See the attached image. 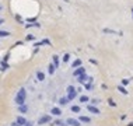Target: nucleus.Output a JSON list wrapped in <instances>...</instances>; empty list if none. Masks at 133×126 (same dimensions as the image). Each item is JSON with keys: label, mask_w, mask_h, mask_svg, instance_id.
<instances>
[{"label": "nucleus", "mask_w": 133, "mask_h": 126, "mask_svg": "<svg viewBox=\"0 0 133 126\" xmlns=\"http://www.w3.org/2000/svg\"><path fill=\"white\" fill-rule=\"evenodd\" d=\"M132 11H133V10H132Z\"/></svg>", "instance_id": "32"}, {"label": "nucleus", "mask_w": 133, "mask_h": 126, "mask_svg": "<svg viewBox=\"0 0 133 126\" xmlns=\"http://www.w3.org/2000/svg\"><path fill=\"white\" fill-rule=\"evenodd\" d=\"M91 88H92V78H90L86 84V90H91Z\"/></svg>", "instance_id": "17"}, {"label": "nucleus", "mask_w": 133, "mask_h": 126, "mask_svg": "<svg viewBox=\"0 0 133 126\" xmlns=\"http://www.w3.org/2000/svg\"><path fill=\"white\" fill-rule=\"evenodd\" d=\"M73 90H76L73 86H69V87H67V92H69V91H73Z\"/></svg>", "instance_id": "26"}, {"label": "nucleus", "mask_w": 133, "mask_h": 126, "mask_svg": "<svg viewBox=\"0 0 133 126\" xmlns=\"http://www.w3.org/2000/svg\"><path fill=\"white\" fill-rule=\"evenodd\" d=\"M6 36H10V32L8 31H0V38H6Z\"/></svg>", "instance_id": "19"}, {"label": "nucleus", "mask_w": 133, "mask_h": 126, "mask_svg": "<svg viewBox=\"0 0 133 126\" xmlns=\"http://www.w3.org/2000/svg\"><path fill=\"white\" fill-rule=\"evenodd\" d=\"M55 70H56L55 64H53V63H50V64L48 66V73L49 74H53V73H55Z\"/></svg>", "instance_id": "13"}, {"label": "nucleus", "mask_w": 133, "mask_h": 126, "mask_svg": "<svg viewBox=\"0 0 133 126\" xmlns=\"http://www.w3.org/2000/svg\"><path fill=\"white\" fill-rule=\"evenodd\" d=\"M27 41H34V35H27Z\"/></svg>", "instance_id": "25"}, {"label": "nucleus", "mask_w": 133, "mask_h": 126, "mask_svg": "<svg viewBox=\"0 0 133 126\" xmlns=\"http://www.w3.org/2000/svg\"><path fill=\"white\" fill-rule=\"evenodd\" d=\"M88 80H90V77H88V76H87V74H86V73L77 77V81H78V83H80V84L86 83V81H88Z\"/></svg>", "instance_id": "6"}, {"label": "nucleus", "mask_w": 133, "mask_h": 126, "mask_svg": "<svg viewBox=\"0 0 133 126\" xmlns=\"http://www.w3.org/2000/svg\"><path fill=\"white\" fill-rule=\"evenodd\" d=\"M118 90H119V91H120V92H122V94H125V95H126V94H128V91H126V90H125V88H123V87H122V86H118Z\"/></svg>", "instance_id": "23"}, {"label": "nucleus", "mask_w": 133, "mask_h": 126, "mask_svg": "<svg viewBox=\"0 0 133 126\" xmlns=\"http://www.w3.org/2000/svg\"><path fill=\"white\" fill-rule=\"evenodd\" d=\"M50 114H52L53 116H60L62 115V109H60L59 106H53L52 111H50Z\"/></svg>", "instance_id": "7"}, {"label": "nucleus", "mask_w": 133, "mask_h": 126, "mask_svg": "<svg viewBox=\"0 0 133 126\" xmlns=\"http://www.w3.org/2000/svg\"><path fill=\"white\" fill-rule=\"evenodd\" d=\"M86 73V69L84 67H77V69H74V73H73V76L74 77H78V76H81V74H84Z\"/></svg>", "instance_id": "4"}, {"label": "nucleus", "mask_w": 133, "mask_h": 126, "mask_svg": "<svg viewBox=\"0 0 133 126\" xmlns=\"http://www.w3.org/2000/svg\"><path fill=\"white\" fill-rule=\"evenodd\" d=\"M25 98H27V91H25V88H20V91L17 92L14 101H16L17 105H22L25 102Z\"/></svg>", "instance_id": "1"}, {"label": "nucleus", "mask_w": 133, "mask_h": 126, "mask_svg": "<svg viewBox=\"0 0 133 126\" xmlns=\"http://www.w3.org/2000/svg\"><path fill=\"white\" fill-rule=\"evenodd\" d=\"M76 97H77V90H73V91H69V92H67V100H69V101L74 100Z\"/></svg>", "instance_id": "8"}, {"label": "nucleus", "mask_w": 133, "mask_h": 126, "mask_svg": "<svg viewBox=\"0 0 133 126\" xmlns=\"http://www.w3.org/2000/svg\"><path fill=\"white\" fill-rule=\"evenodd\" d=\"M52 60H53V64H55V67H59V58H58V55H53V58H52Z\"/></svg>", "instance_id": "15"}, {"label": "nucleus", "mask_w": 133, "mask_h": 126, "mask_svg": "<svg viewBox=\"0 0 133 126\" xmlns=\"http://www.w3.org/2000/svg\"><path fill=\"white\" fill-rule=\"evenodd\" d=\"M78 120H80V123H90L91 122V118H88V116H80L78 118Z\"/></svg>", "instance_id": "10"}, {"label": "nucleus", "mask_w": 133, "mask_h": 126, "mask_svg": "<svg viewBox=\"0 0 133 126\" xmlns=\"http://www.w3.org/2000/svg\"><path fill=\"white\" fill-rule=\"evenodd\" d=\"M18 111L21 112V114H27L28 112V106L25 104H22V105H18Z\"/></svg>", "instance_id": "11"}, {"label": "nucleus", "mask_w": 133, "mask_h": 126, "mask_svg": "<svg viewBox=\"0 0 133 126\" xmlns=\"http://www.w3.org/2000/svg\"><path fill=\"white\" fill-rule=\"evenodd\" d=\"M70 109H72V112H74V114H77V112H80V106H78V105H73V106H72V108H70Z\"/></svg>", "instance_id": "18"}, {"label": "nucleus", "mask_w": 133, "mask_h": 126, "mask_svg": "<svg viewBox=\"0 0 133 126\" xmlns=\"http://www.w3.org/2000/svg\"><path fill=\"white\" fill-rule=\"evenodd\" d=\"M72 66H73L74 69H77V67H80V66H81V60H80V59H76V60L73 62V64H72Z\"/></svg>", "instance_id": "16"}, {"label": "nucleus", "mask_w": 133, "mask_h": 126, "mask_svg": "<svg viewBox=\"0 0 133 126\" xmlns=\"http://www.w3.org/2000/svg\"><path fill=\"white\" fill-rule=\"evenodd\" d=\"M87 109L91 112V114H95V115H98L100 114V109L95 106V105H92V104H90V105H87Z\"/></svg>", "instance_id": "5"}, {"label": "nucleus", "mask_w": 133, "mask_h": 126, "mask_svg": "<svg viewBox=\"0 0 133 126\" xmlns=\"http://www.w3.org/2000/svg\"><path fill=\"white\" fill-rule=\"evenodd\" d=\"M11 126H20V125H18L17 122H13V123H11Z\"/></svg>", "instance_id": "29"}, {"label": "nucleus", "mask_w": 133, "mask_h": 126, "mask_svg": "<svg viewBox=\"0 0 133 126\" xmlns=\"http://www.w3.org/2000/svg\"><path fill=\"white\" fill-rule=\"evenodd\" d=\"M69 59H70V55H69V53H66V55L63 56V63H67V62H69Z\"/></svg>", "instance_id": "22"}, {"label": "nucleus", "mask_w": 133, "mask_h": 126, "mask_svg": "<svg viewBox=\"0 0 133 126\" xmlns=\"http://www.w3.org/2000/svg\"><path fill=\"white\" fill-rule=\"evenodd\" d=\"M66 123L69 126H80L81 123H80V120H78V119H74V118H69L66 120Z\"/></svg>", "instance_id": "3"}, {"label": "nucleus", "mask_w": 133, "mask_h": 126, "mask_svg": "<svg viewBox=\"0 0 133 126\" xmlns=\"http://www.w3.org/2000/svg\"><path fill=\"white\" fill-rule=\"evenodd\" d=\"M50 120H52V116L50 115H42L38 119V125H45V123H49Z\"/></svg>", "instance_id": "2"}, {"label": "nucleus", "mask_w": 133, "mask_h": 126, "mask_svg": "<svg viewBox=\"0 0 133 126\" xmlns=\"http://www.w3.org/2000/svg\"><path fill=\"white\" fill-rule=\"evenodd\" d=\"M120 83H122V86H128V84L130 83V80H129V78H123V80L120 81Z\"/></svg>", "instance_id": "24"}, {"label": "nucleus", "mask_w": 133, "mask_h": 126, "mask_svg": "<svg viewBox=\"0 0 133 126\" xmlns=\"http://www.w3.org/2000/svg\"><path fill=\"white\" fill-rule=\"evenodd\" d=\"M3 22H4V20H3V18H0V25L3 24Z\"/></svg>", "instance_id": "30"}, {"label": "nucleus", "mask_w": 133, "mask_h": 126, "mask_svg": "<svg viewBox=\"0 0 133 126\" xmlns=\"http://www.w3.org/2000/svg\"><path fill=\"white\" fill-rule=\"evenodd\" d=\"M55 125H58V126H67V123L63 122V120H60V119H58V120H55Z\"/></svg>", "instance_id": "20"}, {"label": "nucleus", "mask_w": 133, "mask_h": 126, "mask_svg": "<svg viewBox=\"0 0 133 126\" xmlns=\"http://www.w3.org/2000/svg\"><path fill=\"white\" fill-rule=\"evenodd\" d=\"M16 122H17L20 126H24L25 123H27V119H25L24 116H17V120H16Z\"/></svg>", "instance_id": "9"}, {"label": "nucleus", "mask_w": 133, "mask_h": 126, "mask_svg": "<svg viewBox=\"0 0 133 126\" xmlns=\"http://www.w3.org/2000/svg\"><path fill=\"white\" fill-rule=\"evenodd\" d=\"M109 104H111V105H112V106H116V105H115V102L112 101V100H109Z\"/></svg>", "instance_id": "28"}, {"label": "nucleus", "mask_w": 133, "mask_h": 126, "mask_svg": "<svg viewBox=\"0 0 133 126\" xmlns=\"http://www.w3.org/2000/svg\"><path fill=\"white\" fill-rule=\"evenodd\" d=\"M88 101V95H81L80 97V102H87Z\"/></svg>", "instance_id": "21"}, {"label": "nucleus", "mask_w": 133, "mask_h": 126, "mask_svg": "<svg viewBox=\"0 0 133 126\" xmlns=\"http://www.w3.org/2000/svg\"><path fill=\"white\" fill-rule=\"evenodd\" d=\"M36 78L39 81H44L45 80V73H42V72H36Z\"/></svg>", "instance_id": "12"}, {"label": "nucleus", "mask_w": 133, "mask_h": 126, "mask_svg": "<svg viewBox=\"0 0 133 126\" xmlns=\"http://www.w3.org/2000/svg\"><path fill=\"white\" fill-rule=\"evenodd\" d=\"M2 10H3V6H2V4H0V11H2Z\"/></svg>", "instance_id": "31"}, {"label": "nucleus", "mask_w": 133, "mask_h": 126, "mask_svg": "<svg viewBox=\"0 0 133 126\" xmlns=\"http://www.w3.org/2000/svg\"><path fill=\"white\" fill-rule=\"evenodd\" d=\"M69 104V100H67V97H62L59 100V105H67Z\"/></svg>", "instance_id": "14"}, {"label": "nucleus", "mask_w": 133, "mask_h": 126, "mask_svg": "<svg viewBox=\"0 0 133 126\" xmlns=\"http://www.w3.org/2000/svg\"><path fill=\"white\" fill-rule=\"evenodd\" d=\"M24 126H34V123H32V122H28V120H27V123H25Z\"/></svg>", "instance_id": "27"}]
</instances>
